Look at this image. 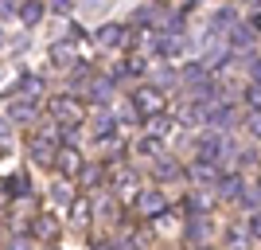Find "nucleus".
Returning a JSON list of instances; mask_svg holds the SVG:
<instances>
[{
    "instance_id": "nucleus-29",
    "label": "nucleus",
    "mask_w": 261,
    "mask_h": 250,
    "mask_svg": "<svg viewBox=\"0 0 261 250\" xmlns=\"http://www.w3.org/2000/svg\"><path fill=\"white\" fill-rule=\"evenodd\" d=\"M246 106L261 109V78H253V86H246Z\"/></svg>"
},
{
    "instance_id": "nucleus-41",
    "label": "nucleus",
    "mask_w": 261,
    "mask_h": 250,
    "mask_svg": "<svg viewBox=\"0 0 261 250\" xmlns=\"http://www.w3.org/2000/svg\"><path fill=\"white\" fill-rule=\"evenodd\" d=\"M246 4H257V0H246Z\"/></svg>"
},
{
    "instance_id": "nucleus-21",
    "label": "nucleus",
    "mask_w": 261,
    "mask_h": 250,
    "mask_svg": "<svg viewBox=\"0 0 261 250\" xmlns=\"http://www.w3.org/2000/svg\"><path fill=\"white\" fill-rule=\"evenodd\" d=\"M51 203H55V207H70V203H74V192H70V184H63V180H59V184L51 188Z\"/></svg>"
},
{
    "instance_id": "nucleus-11",
    "label": "nucleus",
    "mask_w": 261,
    "mask_h": 250,
    "mask_svg": "<svg viewBox=\"0 0 261 250\" xmlns=\"http://www.w3.org/2000/svg\"><path fill=\"white\" fill-rule=\"evenodd\" d=\"M144 71H148L144 55H141V51H129V55L117 63V71H113V75H144Z\"/></svg>"
},
{
    "instance_id": "nucleus-6",
    "label": "nucleus",
    "mask_w": 261,
    "mask_h": 250,
    "mask_svg": "<svg viewBox=\"0 0 261 250\" xmlns=\"http://www.w3.org/2000/svg\"><path fill=\"white\" fill-rule=\"evenodd\" d=\"M133 207H137V211H141L148 223H152V219H160V215H168V199H164L160 192H141Z\"/></svg>"
},
{
    "instance_id": "nucleus-1",
    "label": "nucleus",
    "mask_w": 261,
    "mask_h": 250,
    "mask_svg": "<svg viewBox=\"0 0 261 250\" xmlns=\"http://www.w3.org/2000/svg\"><path fill=\"white\" fill-rule=\"evenodd\" d=\"M28 152H32L35 164L51 168L55 156H59V121L47 125V129H39V133H32V137H28Z\"/></svg>"
},
{
    "instance_id": "nucleus-36",
    "label": "nucleus",
    "mask_w": 261,
    "mask_h": 250,
    "mask_svg": "<svg viewBox=\"0 0 261 250\" xmlns=\"http://www.w3.org/2000/svg\"><path fill=\"white\" fill-rule=\"evenodd\" d=\"M246 121H250V133H253V137H261V109H253Z\"/></svg>"
},
{
    "instance_id": "nucleus-19",
    "label": "nucleus",
    "mask_w": 261,
    "mask_h": 250,
    "mask_svg": "<svg viewBox=\"0 0 261 250\" xmlns=\"http://www.w3.org/2000/svg\"><path fill=\"white\" fill-rule=\"evenodd\" d=\"M16 90H20L23 98H35V94L43 90V78H39V75H23L20 82H16Z\"/></svg>"
},
{
    "instance_id": "nucleus-7",
    "label": "nucleus",
    "mask_w": 261,
    "mask_h": 250,
    "mask_svg": "<svg viewBox=\"0 0 261 250\" xmlns=\"http://www.w3.org/2000/svg\"><path fill=\"white\" fill-rule=\"evenodd\" d=\"M32 239L35 242H59V219L55 215H32Z\"/></svg>"
},
{
    "instance_id": "nucleus-25",
    "label": "nucleus",
    "mask_w": 261,
    "mask_h": 250,
    "mask_svg": "<svg viewBox=\"0 0 261 250\" xmlns=\"http://www.w3.org/2000/svg\"><path fill=\"white\" fill-rule=\"evenodd\" d=\"M78 180H82V188H90V192H94V188L101 184V164H86V168H82V176H78Z\"/></svg>"
},
{
    "instance_id": "nucleus-39",
    "label": "nucleus",
    "mask_w": 261,
    "mask_h": 250,
    "mask_svg": "<svg viewBox=\"0 0 261 250\" xmlns=\"http://www.w3.org/2000/svg\"><path fill=\"white\" fill-rule=\"evenodd\" d=\"M250 28H253V32H261V12H253V20H250Z\"/></svg>"
},
{
    "instance_id": "nucleus-10",
    "label": "nucleus",
    "mask_w": 261,
    "mask_h": 250,
    "mask_svg": "<svg viewBox=\"0 0 261 250\" xmlns=\"http://www.w3.org/2000/svg\"><path fill=\"white\" fill-rule=\"evenodd\" d=\"M156 51H160L168 63H179V55H184V35L179 32H164L160 43H156Z\"/></svg>"
},
{
    "instance_id": "nucleus-22",
    "label": "nucleus",
    "mask_w": 261,
    "mask_h": 250,
    "mask_svg": "<svg viewBox=\"0 0 261 250\" xmlns=\"http://www.w3.org/2000/svg\"><path fill=\"white\" fill-rule=\"evenodd\" d=\"M137 152H141V156H164L160 152V137H156V133H148V137H141V141H137Z\"/></svg>"
},
{
    "instance_id": "nucleus-2",
    "label": "nucleus",
    "mask_w": 261,
    "mask_h": 250,
    "mask_svg": "<svg viewBox=\"0 0 261 250\" xmlns=\"http://www.w3.org/2000/svg\"><path fill=\"white\" fill-rule=\"evenodd\" d=\"M51 118L59 125H82L86 121V98H78V94H59L51 98Z\"/></svg>"
},
{
    "instance_id": "nucleus-16",
    "label": "nucleus",
    "mask_w": 261,
    "mask_h": 250,
    "mask_svg": "<svg viewBox=\"0 0 261 250\" xmlns=\"http://www.w3.org/2000/svg\"><path fill=\"white\" fill-rule=\"evenodd\" d=\"M207 71H211V66L207 63H191V66H187V71H184V82H187V86H207Z\"/></svg>"
},
{
    "instance_id": "nucleus-34",
    "label": "nucleus",
    "mask_w": 261,
    "mask_h": 250,
    "mask_svg": "<svg viewBox=\"0 0 261 250\" xmlns=\"http://www.w3.org/2000/svg\"><path fill=\"white\" fill-rule=\"evenodd\" d=\"M250 235H253V231H246V223H238V227L226 235V242H230V246H238V242H242V239H250Z\"/></svg>"
},
{
    "instance_id": "nucleus-14",
    "label": "nucleus",
    "mask_w": 261,
    "mask_h": 250,
    "mask_svg": "<svg viewBox=\"0 0 261 250\" xmlns=\"http://www.w3.org/2000/svg\"><path fill=\"white\" fill-rule=\"evenodd\" d=\"M113 133H117V118H113V113H98V118H94V137L106 141V137H113Z\"/></svg>"
},
{
    "instance_id": "nucleus-4",
    "label": "nucleus",
    "mask_w": 261,
    "mask_h": 250,
    "mask_svg": "<svg viewBox=\"0 0 261 250\" xmlns=\"http://www.w3.org/2000/svg\"><path fill=\"white\" fill-rule=\"evenodd\" d=\"M55 164H59V172H63L66 180H78V176H82V168H86L82 152H78L70 141H66V145H59V156H55Z\"/></svg>"
},
{
    "instance_id": "nucleus-40",
    "label": "nucleus",
    "mask_w": 261,
    "mask_h": 250,
    "mask_svg": "<svg viewBox=\"0 0 261 250\" xmlns=\"http://www.w3.org/2000/svg\"><path fill=\"white\" fill-rule=\"evenodd\" d=\"M12 12V0H0V16H8Z\"/></svg>"
},
{
    "instance_id": "nucleus-32",
    "label": "nucleus",
    "mask_w": 261,
    "mask_h": 250,
    "mask_svg": "<svg viewBox=\"0 0 261 250\" xmlns=\"http://www.w3.org/2000/svg\"><path fill=\"white\" fill-rule=\"evenodd\" d=\"M70 215H74V223H86L90 219V199H74V203H70Z\"/></svg>"
},
{
    "instance_id": "nucleus-27",
    "label": "nucleus",
    "mask_w": 261,
    "mask_h": 250,
    "mask_svg": "<svg viewBox=\"0 0 261 250\" xmlns=\"http://www.w3.org/2000/svg\"><path fill=\"white\" fill-rule=\"evenodd\" d=\"M238 199H242L246 207H261V184H246Z\"/></svg>"
},
{
    "instance_id": "nucleus-31",
    "label": "nucleus",
    "mask_w": 261,
    "mask_h": 250,
    "mask_svg": "<svg viewBox=\"0 0 261 250\" xmlns=\"http://www.w3.org/2000/svg\"><path fill=\"white\" fill-rule=\"evenodd\" d=\"M230 24H234V8H222V12H215L211 28H215V32H222V28H230Z\"/></svg>"
},
{
    "instance_id": "nucleus-38",
    "label": "nucleus",
    "mask_w": 261,
    "mask_h": 250,
    "mask_svg": "<svg viewBox=\"0 0 261 250\" xmlns=\"http://www.w3.org/2000/svg\"><path fill=\"white\" fill-rule=\"evenodd\" d=\"M51 8L55 12H66V8H70V0H51Z\"/></svg>"
},
{
    "instance_id": "nucleus-15",
    "label": "nucleus",
    "mask_w": 261,
    "mask_h": 250,
    "mask_svg": "<svg viewBox=\"0 0 261 250\" xmlns=\"http://www.w3.org/2000/svg\"><path fill=\"white\" fill-rule=\"evenodd\" d=\"M8 118H12V121H32V118H35L32 98H23V94H20V102H12V106H8Z\"/></svg>"
},
{
    "instance_id": "nucleus-30",
    "label": "nucleus",
    "mask_w": 261,
    "mask_h": 250,
    "mask_svg": "<svg viewBox=\"0 0 261 250\" xmlns=\"http://www.w3.org/2000/svg\"><path fill=\"white\" fill-rule=\"evenodd\" d=\"M250 39H253V28H246V24L234 28V35H230V43H234V47H250Z\"/></svg>"
},
{
    "instance_id": "nucleus-5",
    "label": "nucleus",
    "mask_w": 261,
    "mask_h": 250,
    "mask_svg": "<svg viewBox=\"0 0 261 250\" xmlns=\"http://www.w3.org/2000/svg\"><path fill=\"white\" fill-rule=\"evenodd\" d=\"M113 192H117L121 203H137V196H141V176L129 172V168H121V172L113 176Z\"/></svg>"
},
{
    "instance_id": "nucleus-43",
    "label": "nucleus",
    "mask_w": 261,
    "mask_h": 250,
    "mask_svg": "<svg viewBox=\"0 0 261 250\" xmlns=\"http://www.w3.org/2000/svg\"><path fill=\"white\" fill-rule=\"evenodd\" d=\"M164 4H172V0H164Z\"/></svg>"
},
{
    "instance_id": "nucleus-18",
    "label": "nucleus",
    "mask_w": 261,
    "mask_h": 250,
    "mask_svg": "<svg viewBox=\"0 0 261 250\" xmlns=\"http://www.w3.org/2000/svg\"><path fill=\"white\" fill-rule=\"evenodd\" d=\"M218 196L222 199H238L242 196V180L238 176H222V180H218Z\"/></svg>"
},
{
    "instance_id": "nucleus-42",
    "label": "nucleus",
    "mask_w": 261,
    "mask_h": 250,
    "mask_svg": "<svg viewBox=\"0 0 261 250\" xmlns=\"http://www.w3.org/2000/svg\"><path fill=\"white\" fill-rule=\"evenodd\" d=\"M0 43H4V35H0Z\"/></svg>"
},
{
    "instance_id": "nucleus-20",
    "label": "nucleus",
    "mask_w": 261,
    "mask_h": 250,
    "mask_svg": "<svg viewBox=\"0 0 261 250\" xmlns=\"http://www.w3.org/2000/svg\"><path fill=\"white\" fill-rule=\"evenodd\" d=\"M70 59H74V43H70V39H66V43H55V47H51V63H55V66H66Z\"/></svg>"
},
{
    "instance_id": "nucleus-9",
    "label": "nucleus",
    "mask_w": 261,
    "mask_h": 250,
    "mask_svg": "<svg viewBox=\"0 0 261 250\" xmlns=\"http://www.w3.org/2000/svg\"><path fill=\"white\" fill-rule=\"evenodd\" d=\"M187 176L195 180V184H203V188H215L222 176H218V164H211V161H195L191 168H187Z\"/></svg>"
},
{
    "instance_id": "nucleus-13",
    "label": "nucleus",
    "mask_w": 261,
    "mask_h": 250,
    "mask_svg": "<svg viewBox=\"0 0 261 250\" xmlns=\"http://www.w3.org/2000/svg\"><path fill=\"white\" fill-rule=\"evenodd\" d=\"M109 98H113V78H94V82H90V102L106 106Z\"/></svg>"
},
{
    "instance_id": "nucleus-8",
    "label": "nucleus",
    "mask_w": 261,
    "mask_h": 250,
    "mask_svg": "<svg viewBox=\"0 0 261 250\" xmlns=\"http://www.w3.org/2000/svg\"><path fill=\"white\" fill-rule=\"evenodd\" d=\"M98 43L101 47H133V32L121 28V24H106V28L98 32Z\"/></svg>"
},
{
    "instance_id": "nucleus-17",
    "label": "nucleus",
    "mask_w": 261,
    "mask_h": 250,
    "mask_svg": "<svg viewBox=\"0 0 261 250\" xmlns=\"http://www.w3.org/2000/svg\"><path fill=\"white\" fill-rule=\"evenodd\" d=\"M39 16H43V4H39V0H23V4H20V20L28 24V28H35Z\"/></svg>"
},
{
    "instance_id": "nucleus-24",
    "label": "nucleus",
    "mask_w": 261,
    "mask_h": 250,
    "mask_svg": "<svg viewBox=\"0 0 261 250\" xmlns=\"http://www.w3.org/2000/svg\"><path fill=\"white\" fill-rule=\"evenodd\" d=\"M4 184H8V196H32V180L28 176H8Z\"/></svg>"
},
{
    "instance_id": "nucleus-37",
    "label": "nucleus",
    "mask_w": 261,
    "mask_h": 250,
    "mask_svg": "<svg viewBox=\"0 0 261 250\" xmlns=\"http://www.w3.org/2000/svg\"><path fill=\"white\" fill-rule=\"evenodd\" d=\"M250 231H253V235H261V211H253V219H250Z\"/></svg>"
},
{
    "instance_id": "nucleus-26",
    "label": "nucleus",
    "mask_w": 261,
    "mask_h": 250,
    "mask_svg": "<svg viewBox=\"0 0 261 250\" xmlns=\"http://www.w3.org/2000/svg\"><path fill=\"white\" fill-rule=\"evenodd\" d=\"M156 176H160V180H172V176H179V164L168 161V156H156Z\"/></svg>"
},
{
    "instance_id": "nucleus-28",
    "label": "nucleus",
    "mask_w": 261,
    "mask_h": 250,
    "mask_svg": "<svg viewBox=\"0 0 261 250\" xmlns=\"http://www.w3.org/2000/svg\"><path fill=\"white\" fill-rule=\"evenodd\" d=\"M144 129L164 137V133H168V118H164V113H152V118H144Z\"/></svg>"
},
{
    "instance_id": "nucleus-33",
    "label": "nucleus",
    "mask_w": 261,
    "mask_h": 250,
    "mask_svg": "<svg viewBox=\"0 0 261 250\" xmlns=\"http://www.w3.org/2000/svg\"><path fill=\"white\" fill-rule=\"evenodd\" d=\"M8 152H12V125L0 121V156H8Z\"/></svg>"
},
{
    "instance_id": "nucleus-23",
    "label": "nucleus",
    "mask_w": 261,
    "mask_h": 250,
    "mask_svg": "<svg viewBox=\"0 0 261 250\" xmlns=\"http://www.w3.org/2000/svg\"><path fill=\"white\" fill-rule=\"evenodd\" d=\"M207 66H222L226 63V43H215V35H211V43H207V59H203Z\"/></svg>"
},
{
    "instance_id": "nucleus-3",
    "label": "nucleus",
    "mask_w": 261,
    "mask_h": 250,
    "mask_svg": "<svg viewBox=\"0 0 261 250\" xmlns=\"http://www.w3.org/2000/svg\"><path fill=\"white\" fill-rule=\"evenodd\" d=\"M133 106H137V113L144 118H152V113H164V94L156 86H141V90H133Z\"/></svg>"
},
{
    "instance_id": "nucleus-35",
    "label": "nucleus",
    "mask_w": 261,
    "mask_h": 250,
    "mask_svg": "<svg viewBox=\"0 0 261 250\" xmlns=\"http://www.w3.org/2000/svg\"><path fill=\"white\" fill-rule=\"evenodd\" d=\"M246 66H250L253 78H261V55H246Z\"/></svg>"
},
{
    "instance_id": "nucleus-12",
    "label": "nucleus",
    "mask_w": 261,
    "mask_h": 250,
    "mask_svg": "<svg viewBox=\"0 0 261 250\" xmlns=\"http://www.w3.org/2000/svg\"><path fill=\"white\" fill-rule=\"evenodd\" d=\"M222 149H226V141H222V137H203V141H199V161H211V164H218Z\"/></svg>"
}]
</instances>
